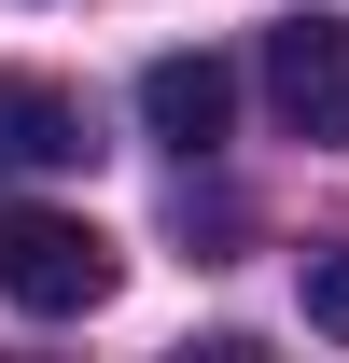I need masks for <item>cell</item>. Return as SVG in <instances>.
Returning <instances> with one entry per match:
<instances>
[{
  "instance_id": "cell-3",
  "label": "cell",
  "mask_w": 349,
  "mask_h": 363,
  "mask_svg": "<svg viewBox=\"0 0 349 363\" xmlns=\"http://www.w3.org/2000/svg\"><path fill=\"white\" fill-rule=\"evenodd\" d=\"M140 126L168 140V154H210V140L238 126V70H223V56H154V70H140Z\"/></svg>"
},
{
  "instance_id": "cell-5",
  "label": "cell",
  "mask_w": 349,
  "mask_h": 363,
  "mask_svg": "<svg viewBox=\"0 0 349 363\" xmlns=\"http://www.w3.org/2000/svg\"><path fill=\"white\" fill-rule=\"evenodd\" d=\"M307 321L349 335V252H307Z\"/></svg>"
},
{
  "instance_id": "cell-1",
  "label": "cell",
  "mask_w": 349,
  "mask_h": 363,
  "mask_svg": "<svg viewBox=\"0 0 349 363\" xmlns=\"http://www.w3.org/2000/svg\"><path fill=\"white\" fill-rule=\"evenodd\" d=\"M0 294L28 321H84L112 308V238L84 210H0Z\"/></svg>"
},
{
  "instance_id": "cell-2",
  "label": "cell",
  "mask_w": 349,
  "mask_h": 363,
  "mask_svg": "<svg viewBox=\"0 0 349 363\" xmlns=\"http://www.w3.org/2000/svg\"><path fill=\"white\" fill-rule=\"evenodd\" d=\"M265 112L294 140H349V14H279L265 28Z\"/></svg>"
},
{
  "instance_id": "cell-4",
  "label": "cell",
  "mask_w": 349,
  "mask_h": 363,
  "mask_svg": "<svg viewBox=\"0 0 349 363\" xmlns=\"http://www.w3.org/2000/svg\"><path fill=\"white\" fill-rule=\"evenodd\" d=\"M43 168H84V112L28 70H0V182H43Z\"/></svg>"
}]
</instances>
